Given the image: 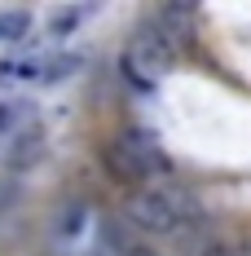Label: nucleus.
<instances>
[{"mask_svg": "<svg viewBox=\"0 0 251 256\" xmlns=\"http://www.w3.org/2000/svg\"><path fill=\"white\" fill-rule=\"evenodd\" d=\"M172 62H176V44L159 26H146V31L132 36V44L124 53V76L137 88H150V84H159V80L172 71Z\"/></svg>", "mask_w": 251, "mask_h": 256, "instance_id": "nucleus-3", "label": "nucleus"}, {"mask_svg": "<svg viewBox=\"0 0 251 256\" xmlns=\"http://www.w3.org/2000/svg\"><path fill=\"white\" fill-rule=\"evenodd\" d=\"M84 66V58L79 53H53V58H44V76H40V84H62V80H71Z\"/></svg>", "mask_w": 251, "mask_h": 256, "instance_id": "nucleus-6", "label": "nucleus"}, {"mask_svg": "<svg viewBox=\"0 0 251 256\" xmlns=\"http://www.w3.org/2000/svg\"><path fill=\"white\" fill-rule=\"evenodd\" d=\"M0 76H4V80H31V84H40V76H44V53H40V58H13V62H0Z\"/></svg>", "mask_w": 251, "mask_h": 256, "instance_id": "nucleus-7", "label": "nucleus"}, {"mask_svg": "<svg viewBox=\"0 0 251 256\" xmlns=\"http://www.w3.org/2000/svg\"><path fill=\"white\" fill-rule=\"evenodd\" d=\"M203 256H243V252H238V248H229V243H212Z\"/></svg>", "mask_w": 251, "mask_h": 256, "instance_id": "nucleus-10", "label": "nucleus"}, {"mask_svg": "<svg viewBox=\"0 0 251 256\" xmlns=\"http://www.w3.org/2000/svg\"><path fill=\"white\" fill-rule=\"evenodd\" d=\"M79 22H84V9H62L49 26H53V36H66V31H71V26H79Z\"/></svg>", "mask_w": 251, "mask_h": 256, "instance_id": "nucleus-9", "label": "nucleus"}, {"mask_svg": "<svg viewBox=\"0 0 251 256\" xmlns=\"http://www.w3.org/2000/svg\"><path fill=\"white\" fill-rule=\"evenodd\" d=\"M26 31H31V14L26 9H0V40L18 44V40H26Z\"/></svg>", "mask_w": 251, "mask_h": 256, "instance_id": "nucleus-8", "label": "nucleus"}, {"mask_svg": "<svg viewBox=\"0 0 251 256\" xmlns=\"http://www.w3.org/2000/svg\"><path fill=\"white\" fill-rule=\"evenodd\" d=\"M31 124V102L26 98H4L0 102V142H9L13 132H22Z\"/></svg>", "mask_w": 251, "mask_h": 256, "instance_id": "nucleus-5", "label": "nucleus"}, {"mask_svg": "<svg viewBox=\"0 0 251 256\" xmlns=\"http://www.w3.org/2000/svg\"><path fill=\"white\" fill-rule=\"evenodd\" d=\"M106 164H110V172L124 181H141V177H154V172H172V164H168V154L159 150V142H154L150 132H141V128H128L124 137H115V142H106Z\"/></svg>", "mask_w": 251, "mask_h": 256, "instance_id": "nucleus-1", "label": "nucleus"}, {"mask_svg": "<svg viewBox=\"0 0 251 256\" xmlns=\"http://www.w3.org/2000/svg\"><path fill=\"white\" fill-rule=\"evenodd\" d=\"M44 150H49L44 128H40V124H26L22 132H13V137H9V168L26 172V168H35V164L44 159Z\"/></svg>", "mask_w": 251, "mask_h": 256, "instance_id": "nucleus-4", "label": "nucleus"}, {"mask_svg": "<svg viewBox=\"0 0 251 256\" xmlns=\"http://www.w3.org/2000/svg\"><path fill=\"white\" fill-rule=\"evenodd\" d=\"M124 212H128V221L146 234H172V230H181V221L199 216L190 199H181L172 190H150V186L146 190H132Z\"/></svg>", "mask_w": 251, "mask_h": 256, "instance_id": "nucleus-2", "label": "nucleus"}]
</instances>
